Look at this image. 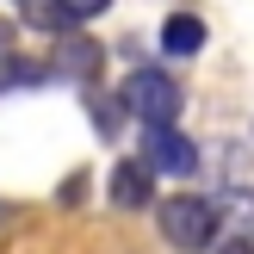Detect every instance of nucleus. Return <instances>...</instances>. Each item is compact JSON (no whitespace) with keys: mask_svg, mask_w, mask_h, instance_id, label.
Instances as JSON below:
<instances>
[{"mask_svg":"<svg viewBox=\"0 0 254 254\" xmlns=\"http://www.w3.org/2000/svg\"><path fill=\"white\" fill-rule=\"evenodd\" d=\"M180 106H186V93H180V81H174L168 68H130V81H124V112H130L143 130H174Z\"/></svg>","mask_w":254,"mask_h":254,"instance_id":"obj_1","label":"nucleus"},{"mask_svg":"<svg viewBox=\"0 0 254 254\" xmlns=\"http://www.w3.org/2000/svg\"><path fill=\"white\" fill-rule=\"evenodd\" d=\"M155 223H161V242H174L180 254H205L217 242V205L198 198V192H174L155 211Z\"/></svg>","mask_w":254,"mask_h":254,"instance_id":"obj_2","label":"nucleus"},{"mask_svg":"<svg viewBox=\"0 0 254 254\" xmlns=\"http://www.w3.org/2000/svg\"><path fill=\"white\" fill-rule=\"evenodd\" d=\"M143 168H149V174H174V180H186V174L198 168V149L186 143L180 130H149V136H143Z\"/></svg>","mask_w":254,"mask_h":254,"instance_id":"obj_3","label":"nucleus"},{"mask_svg":"<svg viewBox=\"0 0 254 254\" xmlns=\"http://www.w3.org/2000/svg\"><path fill=\"white\" fill-rule=\"evenodd\" d=\"M161 50H168V56H198V50H205V19H198V12H168Z\"/></svg>","mask_w":254,"mask_h":254,"instance_id":"obj_4","label":"nucleus"},{"mask_svg":"<svg viewBox=\"0 0 254 254\" xmlns=\"http://www.w3.org/2000/svg\"><path fill=\"white\" fill-rule=\"evenodd\" d=\"M149 186H155V174H149L143 161H118V168H112V205H124V211L149 205Z\"/></svg>","mask_w":254,"mask_h":254,"instance_id":"obj_5","label":"nucleus"},{"mask_svg":"<svg viewBox=\"0 0 254 254\" xmlns=\"http://www.w3.org/2000/svg\"><path fill=\"white\" fill-rule=\"evenodd\" d=\"M56 68H62V74H74V81H93V74H99V44H81V37H68Z\"/></svg>","mask_w":254,"mask_h":254,"instance_id":"obj_6","label":"nucleus"},{"mask_svg":"<svg viewBox=\"0 0 254 254\" xmlns=\"http://www.w3.org/2000/svg\"><path fill=\"white\" fill-rule=\"evenodd\" d=\"M56 68H44V62H25V56H6L0 62V93H12V87H44Z\"/></svg>","mask_w":254,"mask_h":254,"instance_id":"obj_7","label":"nucleus"},{"mask_svg":"<svg viewBox=\"0 0 254 254\" xmlns=\"http://www.w3.org/2000/svg\"><path fill=\"white\" fill-rule=\"evenodd\" d=\"M112 0H56V12H62V25H87V19H99Z\"/></svg>","mask_w":254,"mask_h":254,"instance_id":"obj_8","label":"nucleus"},{"mask_svg":"<svg viewBox=\"0 0 254 254\" xmlns=\"http://www.w3.org/2000/svg\"><path fill=\"white\" fill-rule=\"evenodd\" d=\"M25 6V19L31 25H50V31H62V12H56V0H19Z\"/></svg>","mask_w":254,"mask_h":254,"instance_id":"obj_9","label":"nucleus"},{"mask_svg":"<svg viewBox=\"0 0 254 254\" xmlns=\"http://www.w3.org/2000/svg\"><path fill=\"white\" fill-rule=\"evenodd\" d=\"M223 254H254V242H248V236H236V242H223Z\"/></svg>","mask_w":254,"mask_h":254,"instance_id":"obj_10","label":"nucleus"},{"mask_svg":"<svg viewBox=\"0 0 254 254\" xmlns=\"http://www.w3.org/2000/svg\"><path fill=\"white\" fill-rule=\"evenodd\" d=\"M6 37H12V25H6V19H0V50H6Z\"/></svg>","mask_w":254,"mask_h":254,"instance_id":"obj_11","label":"nucleus"}]
</instances>
